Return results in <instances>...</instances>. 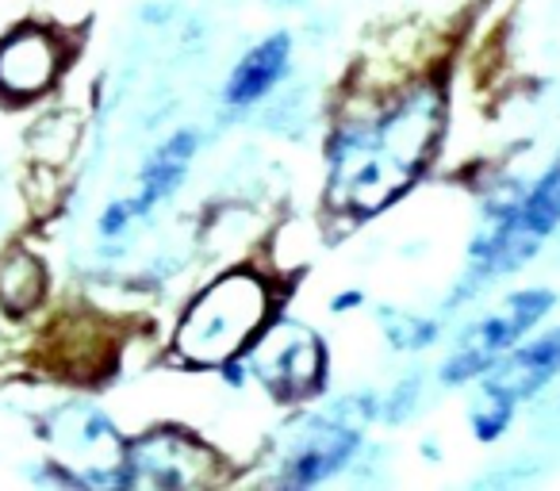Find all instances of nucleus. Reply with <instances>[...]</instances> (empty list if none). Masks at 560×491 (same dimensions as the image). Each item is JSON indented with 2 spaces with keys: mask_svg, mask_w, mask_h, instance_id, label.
Segmentation results:
<instances>
[{
  "mask_svg": "<svg viewBox=\"0 0 560 491\" xmlns=\"http://www.w3.org/2000/svg\"><path fill=\"white\" fill-rule=\"evenodd\" d=\"M442 119L445 104L438 85H419L376 119L338 127L330 142V208L369 219L399 200L427 169Z\"/></svg>",
  "mask_w": 560,
  "mask_h": 491,
  "instance_id": "f257e3e1",
  "label": "nucleus"
},
{
  "mask_svg": "<svg viewBox=\"0 0 560 491\" xmlns=\"http://www.w3.org/2000/svg\"><path fill=\"white\" fill-rule=\"evenodd\" d=\"M269 315V289L257 273H226L211 281L177 327V353L200 369L226 365L249 350Z\"/></svg>",
  "mask_w": 560,
  "mask_h": 491,
  "instance_id": "f03ea898",
  "label": "nucleus"
},
{
  "mask_svg": "<svg viewBox=\"0 0 560 491\" xmlns=\"http://www.w3.org/2000/svg\"><path fill=\"white\" fill-rule=\"evenodd\" d=\"M560 226V162H552L541 177L529 185V192H514L511 200L495 203L483 219L480 234L472 238V277L491 281L499 273H511L522 261L537 254L545 238Z\"/></svg>",
  "mask_w": 560,
  "mask_h": 491,
  "instance_id": "7ed1b4c3",
  "label": "nucleus"
},
{
  "mask_svg": "<svg viewBox=\"0 0 560 491\" xmlns=\"http://www.w3.org/2000/svg\"><path fill=\"white\" fill-rule=\"evenodd\" d=\"M560 376V330L534 338L526 346H514L506 358H499L480 376L472 407H468V426L480 442H495L511 426L522 399L537 396L549 381Z\"/></svg>",
  "mask_w": 560,
  "mask_h": 491,
  "instance_id": "20e7f679",
  "label": "nucleus"
},
{
  "mask_svg": "<svg viewBox=\"0 0 560 491\" xmlns=\"http://www.w3.org/2000/svg\"><path fill=\"white\" fill-rule=\"evenodd\" d=\"M47 442L66 483L81 488H124L127 442L96 407L73 404L47 419Z\"/></svg>",
  "mask_w": 560,
  "mask_h": 491,
  "instance_id": "39448f33",
  "label": "nucleus"
},
{
  "mask_svg": "<svg viewBox=\"0 0 560 491\" xmlns=\"http://www.w3.org/2000/svg\"><path fill=\"white\" fill-rule=\"evenodd\" d=\"M557 296L549 289H526L506 296L503 304L491 315H483L480 323L460 335L457 350L450 353V361L442 365V381L445 384H465V381H480L499 358L514 350L545 315L552 312Z\"/></svg>",
  "mask_w": 560,
  "mask_h": 491,
  "instance_id": "423d86ee",
  "label": "nucleus"
},
{
  "mask_svg": "<svg viewBox=\"0 0 560 491\" xmlns=\"http://www.w3.org/2000/svg\"><path fill=\"white\" fill-rule=\"evenodd\" d=\"M249 373L265 384L277 404H304L319 391L327 373V350L304 323H277L249 346Z\"/></svg>",
  "mask_w": 560,
  "mask_h": 491,
  "instance_id": "0eeeda50",
  "label": "nucleus"
},
{
  "mask_svg": "<svg viewBox=\"0 0 560 491\" xmlns=\"http://www.w3.org/2000/svg\"><path fill=\"white\" fill-rule=\"evenodd\" d=\"M219 453L185 430H150L127 442L124 488H208L223 476Z\"/></svg>",
  "mask_w": 560,
  "mask_h": 491,
  "instance_id": "6e6552de",
  "label": "nucleus"
},
{
  "mask_svg": "<svg viewBox=\"0 0 560 491\" xmlns=\"http://www.w3.org/2000/svg\"><path fill=\"white\" fill-rule=\"evenodd\" d=\"M358 442H361V430L353 426V422H346L342 414H315L304 426V434L296 437L292 453L284 457L277 480L284 483V488H312V483H323L353 457Z\"/></svg>",
  "mask_w": 560,
  "mask_h": 491,
  "instance_id": "1a4fd4ad",
  "label": "nucleus"
},
{
  "mask_svg": "<svg viewBox=\"0 0 560 491\" xmlns=\"http://www.w3.org/2000/svg\"><path fill=\"white\" fill-rule=\"evenodd\" d=\"M62 73V47L43 27H20L0 43V93L12 101H35Z\"/></svg>",
  "mask_w": 560,
  "mask_h": 491,
  "instance_id": "9d476101",
  "label": "nucleus"
},
{
  "mask_svg": "<svg viewBox=\"0 0 560 491\" xmlns=\"http://www.w3.org/2000/svg\"><path fill=\"white\" fill-rule=\"evenodd\" d=\"M289 55H292L289 32H277V35H269V39H261L249 55H242V62L234 66V73L226 78L223 101L231 104V108H249V104H257L280 78H284Z\"/></svg>",
  "mask_w": 560,
  "mask_h": 491,
  "instance_id": "9b49d317",
  "label": "nucleus"
},
{
  "mask_svg": "<svg viewBox=\"0 0 560 491\" xmlns=\"http://www.w3.org/2000/svg\"><path fill=\"white\" fill-rule=\"evenodd\" d=\"M196 154V135L192 131H177L173 139H165L154 154L147 157L139 173V192L127 200V208L135 211V219H142L147 211H154L162 200H170L177 192V185L185 180L188 165Z\"/></svg>",
  "mask_w": 560,
  "mask_h": 491,
  "instance_id": "f8f14e48",
  "label": "nucleus"
},
{
  "mask_svg": "<svg viewBox=\"0 0 560 491\" xmlns=\"http://www.w3.org/2000/svg\"><path fill=\"white\" fill-rule=\"evenodd\" d=\"M43 296V266L27 254H12L4 266H0V300L12 307V312H27Z\"/></svg>",
  "mask_w": 560,
  "mask_h": 491,
  "instance_id": "ddd939ff",
  "label": "nucleus"
},
{
  "mask_svg": "<svg viewBox=\"0 0 560 491\" xmlns=\"http://www.w3.org/2000/svg\"><path fill=\"white\" fill-rule=\"evenodd\" d=\"M384 327H388V338L392 346H404V350H422L438 338V323L430 319H419V315H399V312H388L384 315Z\"/></svg>",
  "mask_w": 560,
  "mask_h": 491,
  "instance_id": "4468645a",
  "label": "nucleus"
},
{
  "mask_svg": "<svg viewBox=\"0 0 560 491\" xmlns=\"http://www.w3.org/2000/svg\"><path fill=\"white\" fill-rule=\"evenodd\" d=\"M361 300H365L361 292H338V296L330 300V307H335V312H353V307H358Z\"/></svg>",
  "mask_w": 560,
  "mask_h": 491,
  "instance_id": "2eb2a0df",
  "label": "nucleus"
}]
</instances>
